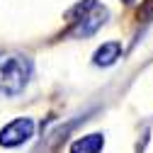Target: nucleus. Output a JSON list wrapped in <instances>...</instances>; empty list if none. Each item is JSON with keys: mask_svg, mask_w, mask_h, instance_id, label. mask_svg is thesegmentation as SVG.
<instances>
[{"mask_svg": "<svg viewBox=\"0 0 153 153\" xmlns=\"http://www.w3.org/2000/svg\"><path fill=\"white\" fill-rule=\"evenodd\" d=\"M122 3H126V5H131V3H134V0H122Z\"/></svg>", "mask_w": 153, "mask_h": 153, "instance_id": "7", "label": "nucleus"}, {"mask_svg": "<svg viewBox=\"0 0 153 153\" xmlns=\"http://www.w3.org/2000/svg\"><path fill=\"white\" fill-rule=\"evenodd\" d=\"M32 136H34V119L17 117L0 129V146L3 148H17L25 141H29Z\"/></svg>", "mask_w": 153, "mask_h": 153, "instance_id": "2", "label": "nucleus"}, {"mask_svg": "<svg viewBox=\"0 0 153 153\" xmlns=\"http://www.w3.org/2000/svg\"><path fill=\"white\" fill-rule=\"evenodd\" d=\"M32 78V61L22 53H0V97H17Z\"/></svg>", "mask_w": 153, "mask_h": 153, "instance_id": "1", "label": "nucleus"}, {"mask_svg": "<svg viewBox=\"0 0 153 153\" xmlns=\"http://www.w3.org/2000/svg\"><path fill=\"white\" fill-rule=\"evenodd\" d=\"M148 17H153V0H146L139 10V20H148Z\"/></svg>", "mask_w": 153, "mask_h": 153, "instance_id": "6", "label": "nucleus"}, {"mask_svg": "<svg viewBox=\"0 0 153 153\" xmlns=\"http://www.w3.org/2000/svg\"><path fill=\"white\" fill-rule=\"evenodd\" d=\"M102 148H105L102 134H88L71 143V153H102Z\"/></svg>", "mask_w": 153, "mask_h": 153, "instance_id": "5", "label": "nucleus"}, {"mask_svg": "<svg viewBox=\"0 0 153 153\" xmlns=\"http://www.w3.org/2000/svg\"><path fill=\"white\" fill-rule=\"evenodd\" d=\"M107 17H109L107 7H102V5L95 3L88 12H83V15L78 17V20H73V22H75L73 36H92L95 32H97V29L107 22Z\"/></svg>", "mask_w": 153, "mask_h": 153, "instance_id": "3", "label": "nucleus"}, {"mask_svg": "<svg viewBox=\"0 0 153 153\" xmlns=\"http://www.w3.org/2000/svg\"><path fill=\"white\" fill-rule=\"evenodd\" d=\"M119 56H122V44L119 42H105L97 51L92 53V63L100 66V68H107L112 63H117Z\"/></svg>", "mask_w": 153, "mask_h": 153, "instance_id": "4", "label": "nucleus"}]
</instances>
